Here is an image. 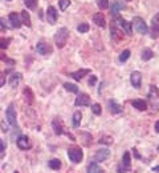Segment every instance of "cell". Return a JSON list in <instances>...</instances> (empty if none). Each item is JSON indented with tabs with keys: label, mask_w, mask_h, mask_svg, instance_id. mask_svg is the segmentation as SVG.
Wrapping results in <instances>:
<instances>
[{
	"label": "cell",
	"mask_w": 159,
	"mask_h": 173,
	"mask_svg": "<svg viewBox=\"0 0 159 173\" xmlns=\"http://www.w3.org/2000/svg\"><path fill=\"white\" fill-rule=\"evenodd\" d=\"M68 39H69V30L65 28V27H62V28H60L57 32L54 33V43L59 48L65 47Z\"/></svg>",
	"instance_id": "6da1fadb"
},
{
	"label": "cell",
	"mask_w": 159,
	"mask_h": 173,
	"mask_svg": "<svg viewBox=\"0 0 159 173\" xmlns=\"http://www.w3.org/2000/svg\"><path fill=\"white\" fill-rule=\"evenodd\" d=\"M147 97H149L151 108L154 111H159V91L155 85H150V91H149Z\"/></svg>",
	"instance_id": "7a4b0ae2"
},
{
	"label": "cell",
	"mask_w": 159,
	"mask_h": 173,
	"mask_svg": "<svg viewBox=\"0 0 159 173\" xmlns=\"http://www.w3.org/2000/svg\"><path fill=\"white\" fill-rule=\"evenodd\" d=\"M68 157H69L72 163L78 164V163H81L84 159V152L80 148H69L68 149Z\"/></svg>",
	"instance_id": "3957f363"
},
{
	"label": "cell",
	"mask_w": 159,
	"mask_h": 173,
	"mask_svg": "<svg viewBox=\"0 0 159 173\" xmlns=\"http://www.w3.org/2000/svg\"><path fill=\"white\" fill-rule=\"evenodd\" d=\"M131 168V157H130V152H125L122 157V163L119 164L117 172L118 173H126Z\"/></svg>",
	"instance_id": "277c9868"
},
{
	"label": "cell",
	"mask_w": 159,
	"mask_h": 173,
	"mask_svg": "<svg viewBox=\"0 0 159 173\" xmlns=\"http://www.w3.org/2000/svg\"><path fill=\"white\" fill-rule=\"evenodd\" d=\"M131 25H134L135 31H137L138 33H141V35H145V33H147V31H149V28H147V24L146 21L139 18V16H137V18H134L133 21H131Z\"/></svg>",
	"instance_id": "5b68a950"
},
{
	"label": "cell",
	"mask_w": 159,
	"mask_h": 173,
	"mask_svg": "<svg viewBox=\"0 0 159 173\" xmlns=\"http://www.w3.org/2000/svg\"><path fill=\"white\" fill-rule=\"evenodd\" d=\"M5 117H7L8 124L18 128V116H16V111H15L13 104H9V107L7 108V112H5Z\"/></svg>",
	"instance_id": "8992f818"
},
{
	"label": "cell",
	"mask_w": 159,
	"mask_h": 173,
	"mask_svg": "<svg viewBox=\"0 0 159 173\" xmlns=\"http://www.w3.org/2000/svg\"><path fill=\"white\" fill-rule=\"evenodd\" d=\"M114 23L119 27V28H122L125 32L127 33V35H131V23H129L127 20H125L123 18H121V16H115V21Z\"/></svg>",
	"instance_id": "52a82bcc"
},
{
	"label": "cell",
	"mask_w": 159,
	"mask_h": 173,
	"mask_svg": "<svg viewBox=\"0 0 159 173\" xmlns=\"http://www.w3.org/2000/svg\"><path fill=\"white\" fill-rule=\"evenodd\" d=\"M76 107H89L90 105V96L86 93H80L74 100Z\"/></svg>",
	"instance_id": "ba28073f"
},
{
	"label": "cell",
	"mask_w": 159,
	"mask_h": 173,
	"mask_svg": "<svg viewBox=\"0 0 159 173\" xmlns=\"http://www.w3.org/2000/svg\"><path fill=\"white\" fill-rule=\"evenodd\" d=\"M110 156V150L106 149V148H102V149H98L97 152L94 154V161L95 163H101V161H105L109 159Z\"/></svg>",
	"instance_id": "9c48e42d"
},
{
	"label": "cell",
	"mask_w": 159,
	"mask_h": 173,
	"mask_svg": "<svg viewBox=\"0 0 159 173\" xmlns=\"http://www.w3.org/2000/svg\"><path fill=\"white\" fill-rule=\"evenodd\" d=\"M16 144H18V147L23 150H27V149L32 148V143L29 140V137H27V136H20L18 140H16Z\"/></svg>",
	"instance_id": "30bf717a"
},
{
	"label": "cell",
	"mask_w": 159,
	"mask_h": 173,
	"mask_svg": "<svg viewBox=\"0 0 159 173\" xmlns=\"http://www.w3.org/2000/svg\"><path fill=\"white\" fill-rule=\"evenodd\" d=\"M159 35V14L151 19V37L156 39Z\"/></svg>",
	"instance_id": "8fae6325"
},
{
	"label": "cell",
	"mask_w": 159,
	"mask_h": 173,
	"mask_svg": "<svg viewBox=\"0 0 159 173\" xmlns=\"http://www.w3.org/2000/svg\"><path fill=\"white\" fill-rule=\"evenodd\" d=\"M130 83L134 88H139L141 87V83H142V73L139 71H134L131 75H130Z\"/></svg>",
	"instance_id": "7c38bea8"
},
{
	"label": "cell",
	"mask_w": 159,
	"mask_h": 173,
	"mask_svg": "<svg viewBox=\"0 0 159 173\" xmlns=\"http://www.w3.org/2000/svg\"><path fill=\"white\" fill-rule=\"evenodd\" d=\"M57 9H56L53 5H49L48 9H47V19H48V23L50 24H54L56 21H57Z\"/></svg>",
	"instance_id": "4fadbf2b"
},
{
	"label": "cell",
	"mask_w": 159,
	"mask_h": 173,
	"mask_svg": "<svg viewBox=\"0 0 159 173\" xmlns=\"http://www.w3.org/2000/svg\"><path fill=\"white\" fill-rule=\"evenodd\" d=\"M52 128H53V132L56 135H64L65 131H64V125H62V121L60 119H53L52 121Z\"/></svg>",
	"instance_id": "5bb4252c"
},
{
	"label": "cell",
	"mask_w": 159,
	"mask_h": 173,
	"mask_svg": "<svg viewBox=\"0 0 159 173\" xmlns=\"http://www.w3.org/2000/svg\"><path fill=\"white\" fill-rule=\"evenodd\" d=\"M36 51L40 55H48V53L52 52V48H50L47 43L40 41V43H37V46H36Z\"/></svg>",
	"instance_id": "9a60e30c"
},
{
	"label": "cell",
	"mask_w": 159,
	"mask_h": 173,
	"mask_svg": "<svg viewBox=\"0 0 159 173\" xmlns=\"http://www.w3.org/2000/svg\"><path fill=\"white\" fill-rule=\"evenodd\" d=\"M89 73H90V69H80V71H76V72H72V73H69V76L72 77L73 80L80 81L81 79H84V76H88Z\"/></svg>",
	"instance_id": "2e32d148"
},
{
	"label": "cell",
	"mask_w": 159,
	"mask_h": 173,
	"mask_svg": "<svg viewBox=\"0 0 159 173\" xmlns=\"http://www.w3.org/2000/svg\"><path fill=\"white\" fill-rule=\"evenodd\" d=\"M107 107H109L110 112L114 113V115L122 112V105H119L115 100H109V101H107Z\"/></svg>",
	"instance_id": "e0dca14e"
},
{
	"label": "cell",
	"mask_w": 159,
	"mask_h": 173,
	"mask_svg": "<svg viewBox=\"0 0 159 173\" xmlns=\"http://www.w3.org/2000/svg\"><path fill=\"white\" fill-rule=\"evenodd\" d=\"M125 8H126V5H125L123 3H121L119 0H115V2L111 3V12L110 14H111V16H117L119 11H122Z\"/></svg>",
	"instance_id": "ac0fdd59"
},
{
	"label": "cell",
	"mask_w": 159,
	"mask_h": 173,
	"mask_svg": "<svg viewBox=\"0 0 159 173\" xmlns=\"http://www.w3.org/2000/svg\"><path fill=\"white\" fill-rule=\"evenodd\" d=\"M9 23H11V27H13V28H20V27H21L20 18H19V15L16 12L9 14Z\"/></svg>",
	"instance_id": "d6986e66"
},
{
	"label": "cell",
	"mask_w": 159,
	"mask_h": 173,
	"mask_svg": "<svg viewBox=\"0 0 159 173\" xmlns=\"http://www.w3.org/2000/svg\"><path fill=\"white\" fill-rule=\"evenodd\" d=\"M93 21L95 23V25L101 27V28H104V27L106 25V20H105V16H104V14H101V12L95 14V15L93 16Z\"/></svg>",
	"instance_id": "ffe728a7"
},
{
	"label": "cell",
	"mask_w": 159,
	"mask_h": 173,
	"mask_svg": "<svg viewBox=\"0 0 159 173\" xmlns=\"http://www.w3.org/2000/svg\"><path fill=\"white\" fill-rule=\"evenodd\" d=\"M131 105L134 108H137L138 111H146L147 109V103L145 101V100L142 99H135L131 101Z\"/></svg>",
	"instance_id": "44dd1931"
},
{
	"label": "cell",
	"mask_w": 159,
	"mask_h": 173,
	"mask_svg": "<svg viewBox=\"0 0 159 173\" xmlns=\"http://www.w3.org/2000/svg\"><path fill=\"white\" fill-rule=\"evenodd\" d=\"M88 173H105V170L102 169L95 161H93V163H90L88 166Z\"/></svg>",
	"instance_id": "7402d4cb"
},
{
	"label": "cell",
	"mask_w": 159,
	"mask_h": 173,
	"mask_svg": "<svg viewBox=\"0 0 159 173\" xmlns=\"http://www.w3.org/2000/svg\"><path fill=\"white\" fill-rule=\"evenodd\" d=\"M23 93H24V96H25V101H27L28 104H32L33 100H35V95H33L32 89H31L29 87H27V88H24Z\"/></svg>",
	"instance_id": "603a6c76"
},
{
	"label": "cell",
	"mask_w": 159,
	"mask_h": 173,
	"mask_svg": "<svg viewBox=\"0 0 159 173\" xmlns=\"http://www.w3.org/2000/svg\"><path fill=\"white\" fill-rule=\"evenodd\" d=\"M81 119H82V113L80 112V111H76V112L73 113V127L78 128L80 124H81Z\"/></svg>",
	"instance_id": "cb8c5ba5"
},
{
	"label": "cell",
	"mask_w": 159,
	"mask_h": 173,
	"mask_svg": "<svg viewBox=\"0 0 159 173\" xmlns=\"http://www.w3.org/2000/svg\"><path fill=\"white\" fill-rule=\"evenodd\" d=\"M21 19H23V21H21L23 24H25L27 27H31V25H32V23H31V16H29V14H28L27 11H21Z\"/></svg>",
	"instance_id": "d4e9b609"
},
{
	"label": "cell",
	"mask_w": 159,
	"mask_h": 173,
	"mask_svg": "<svg viewBox=\"0 0 159 173\" xmlns=\"http://www.w3.org/2000/svg\"><path fill=\"white\" fill-rule=\"evenodd\" d=\"M48 165H49V168H50V169H53V170H59V169L61 168V161H60L59 159H53V160H50V161H49Z\"/></svg>",
	"instance_id": "484cf974"
},
{
	"label": "cell",
	"mask_w": 159,
	"mask_h": 173,
	"mask_svg": "<svg viewBox=\"0 0 159 173\" xmlns=\"http://www.w3.org/2000/svg\"><path fill=\"white\" fill-rule=\"evenodd\" d=\"M64 88L66 89V91L72 92V93H78V87L76 84H72V83H65Z\"/></svg>",
	"instance_id": "4316f807"
},
{
	"label": "cell",
	"mask_w": 159,
	"mask_h": 173,
	"mask_svg": "<svg viewBox=\"0 0 159 173\" xmlns=\"http://www.w3.org/2000/svg\"><path fill=\"white\" fill-rule=\"evenodd\" d=\"M110 33H111V37L113 39H119V31H118V28H117V24L113 21V24H111V27H110Z\"/></svg>",
	"instance_id": "83f0119b"
},
{
	"label": "cell",
	"mask_w": 159,
	"mask_h": 173,
	"mask_svg": "<svg viewBox=\"0 0 159 173\" xmlns=\"http://www.w3.org/2000/svg\"><path fill=\"white\" fill-rule=\"evenodd\" d=\"M152 56H154V53H152V51H151V49H149V48L143 49V52H142V59H143L145 61L150 60Z\"/></svg>",
	"instance_id": "f1b7e54d"
},
{
	"label": "cell",
	"mask_w": 159,
	"mask_h": 173,
	"mask_svg": "<svg viewBox=\"0 0 159 173\" xmlns=\"http://www.w3.org/2000/svg\"><path fill=\"white\" fill-rule=\"evenodd\" d=\"M21 80V73H13L12 77H11V80H9V84L11 85H15V84H18V83Z\"/></svg>",
	"instance_id": "f546056e"
},
{
	"label": "cell",
	"mask_w": 159,
	"mask_h": 173,
	"mask_svg": "<svg viewBox=\"0 0 159 173\" xmlns=\"http://www.w3.org/2000/svg\"><path fill=\"white\" fill-rule=\"evenodd\" d=\"M9 43H11V39L2 37V39H0V48H2V49H7L9 47Z\"/></svg>",
	"instance_id": "4dcf8cb0"
},
{
	"label": "cell",
	"mask_w": 159,
	"mask_h": 173,
	"mask_svg": "<svg viewBox=\"0 0 159 173\" xmlns=\"http://www.w3.org/2000/svg\"><path fill=\"white\" fill-rule=\"evenodd\" d=\"M98 143H100V144L110 145V144H113V137H111V136H102V137H100Z\"/></svg>",
	"instance_id": "1f68e13d"
},
{
	"label": "cell",
	"mask_w": 159,
	"mask_h": 173,
	"mask_svg": "<svg viewBox=\"0 0 159 173\" xmlns=\"http://www.w3.org/2000/svg\"><path fill=\"white\" fill-rule=\"evenodd\" d=\"M77 31L80 33H86L89 31V24L88 23H81L78 27H77Z\"/></svg>",
	"instance_id": "d6a6232c"
},
{
	"label": "cell",
	"mask_w": 159,
	"mask_h": 173,
	"mask_svg": "<svg viewBox=\"0 0 159 173\" xmlns=\"http://www.w3.org/2000/svg\"><path fill=\"white\" fill-rule=\"evenodd\" d=\"M129 57H130V51L129 49H125V51H122L121 55H119V61L123 63V61H126Z\"/></svg>",
	"instance_id": "836d02e7"
},
{
	"label": "cell",
	"mask_w": 159,
	"mask_h": 173,
	"mask_svg": "<svg viewBox=\"0 0 159 173\" xmlns=\"http://www.w3.org/2000/svg\"><path fill=\"white\" fill-rule=\"evenodd\" d=\"M24 4H25V7L27 8H36V5H37V0H24Z\"/></svg>",
	"instance_id": "e575fe53"
},
{
	"label": "cell",
	"mask_w": 159,
	"mask_h": 173,
	"mask_svg": "<svg viewBox=\"0 0 159 173\" xmlns=\"http://www.w3.org/2000/svg\"><path fill=\"white\" fill-rule=\"evenodd\" d=\"M97 5L100 9H106L109 7V0H97Z\"/></svg>",
	"instance_id": "d590c367"
},
{
	"label": "cell",
	"mask_w": 159,
	"mask_h": 173,
	"mask_svg": "<svg viewBox=\"0 0 159 173\" xmlns=\"http://www.w3.org/2000/svg\"><path fill=\"white\" fill-rule=\"evenodd\" d=\"M92 111H93V113L94 115H101V112H102V109H101V105L98 104V103H94L93 105H92Z\"/></svg>",
	"instance_id": "8d00e7d4"
},
{
	"label": "cell",
	"mask_w": 159,
	"mask_h": 173,
	"mask_svg": "<svg viewBox=\"0 0 159 173\" xmlns=\"http://www.w3.org/2000/svg\"><path fill=\"white\" fill-rule=\"evenodd\" d=\"M59 4H60V8H61V11H65L68 7H69L70 2H69V0H59Z\"/></svg>",
	"instance_id": "74e56055"
},
{
	"label": "cell",
	"mask_w": 159,
	"mask_h": 173,
	"mask_svg": "<svg viewBox=\"0 0 159 173\" xmlns=\"http://www.w3.org/2000/svg\"><path fill=\"white\" fill-rule=\"evenodd\" d=\"M82 136L85 137L84 144L86 145V147H89V145L92 144V135H89V133H82Z\"/></svg>",
	"instance_id": "f35d334b"
},
{
	"label": "cell",
	"mask_w": 159,
	"mask_h": 173,
	"mask_svg": "<svg viewBox=\"0 0 159 173\" xmlns=\"http://www.w3.org/2000/svg\"><path fill=\"white\" fill-rule=\"evenodd\" d=\"M5 148H7V144H5V141L3 140V138H0V153L4 152Z\"/></svg>",
	"instance_id": "ab89813d"
},
{
	"label": "cell",
	"mask_w": 159,
	"mask_h": 173,
	"mask_svg": "<svg viewBox=\"0 0 159 173\" xmlns=\"http://www.w3.org/2000/svg\"><path fill=\"white\" fill-rule=\"evenodd\" d=\"M5 84V75L4 72H0V88Z\"/></svg>",
	"instance_id": "60d3db41"
},
{
	"label": "cell",
	"mask_w": 159,
	"mask_h": 173,
	"mask_svg": "<svg viewBox=\"0 0 159 173\" xmlns=\"http://www.w3.org/2000/svg\"><path fill=\"white\" fill-rule=\"evenodd\" d=\"M95 83H97V77L95 76H90V79H89V85L92 87V85H94Z\"/></svg>",
	"instance_id": "b9f144b4"
},
{
	"label": "cell",
	"mask_w": 159,
	"mask_h": 173,
	"mask_svg": "<svg viewBox=\"0 0 159 173\" xmlns=\"http://www.w3.org/2000/svg\"><path fill=\"white\" fill-rule=\"evenodd\" d=\"M0 30H2V31H4V30H7V24H5V21H4V19H2V18H0Z\"/></svg>",
	"instance_id": "7bdbcfd3"
},
{
	"label": "cell",
	"mask_w": 159,
	"mask_h": 173,
	"mask_svg": "<svg viewBox=\"0 0 159 173\" xmlns=\"http://www.w3.org/2000/svg\"><path fill=\"white\" fill-rule=\"evenodd\" d=\"M2 131H3L4 133L9 131V129H8V125H7V124H5V121H3V122H2Z\"/></svg>",
	"instance_id": "ee69618b"
},
{
	"label": "cell",
	"mask_w": 159,
	"mask_h": 173,
	"mask_svg": "<svg viewBox=\"0 0 159 173\" xmlns=\"http://www.w3.org/2000/svg\"><path fill=\"white\" fill-rule=\"evenodd\" d=\"M133 153H134V156H135V157H137V159H142V157H141V154L138 153V150L135 149V148H133Z\"/></svg>",
	"instance_id": "f6af8a7d"
},
{
	"label": "cell",
	"mask_w": 159,
	"mask_h": 173,
	"mask_svg": "<svg viewBox=\"0 0 159 173\" xmlns=\"http://www.w3.org/2000/svg\"><path fill=\"white\" fill-rule=\"evenodd\" d=\"M155 131H156V132L159 133V120H158V121L155 122Z\"/></svg>",
	"instance_id": "bcb514c9"
},
{
	"label": "cell",
	"mask_w": 159,
	"mask_h": 173,
	"mask_svg": "<svg viewBox=\"0 0 159 173\" xmlns=\"http://www.w3.org/2000/svg\"><path fill=\"white\" fill-rule=\"evenodd\" d=\"M0 60H5V61H7V56L3 55V53H0Z\"/></svg>",
	"instance_id": "7dc6e473"
},
{
	"label": "cell",
	"mask_w": 159,
	"mask_h": 173,
	"mask_svg": "<svg viewBox=\"0 0 159 173\" xmlns=\"http://www.w3.org/2000/svg\"><path fill=\"white\" fill-rule=\"evenodd\" d=\"M152 170H154V172H159V165L154 166V168H152Z\"/></svg>",
	"instance_id": "c3c4849f"
},
{
	"label": "cell",
	"mask_w": 159,
	"mask_h": 173,
	"mask_svg": "<svg viewBox=\"0 0 159 173\" xmlns=\"http://www.w3.org/2000/svg\"><path fill=\"white\" fill-rule=\"evenodd\" d=\"M13 173H19V172H18V170H16V172H13Z\"/></svg>",
	"instance_id": "681fc988"
},
{
	"label": "cell",
	"mask_w": 159,
	"mask_h": 173,
	"mask_svg": "<svg viewBox=\"0 0 159 173\" xmlns=\"http://www.w3.org/2000/svg\"><path fill=\"white\" fill-rule=\"evenodd\" d=\"M158 152H159V147H158Z\"/></svg>",
	"instance_id": "f907efd6"
},
{
	"label": "cell",
	"mask_w": 159,
	"mask_h": 173,
	"mask_svg": "<svg viewBox=\"0 0 159 173\" xmlns=\"http://www.w3.org/2000/svg\"><path fill=\"white\" fill-rule=\"evenodd\" d=\"M127 2H130V0H127Z\"/></svg>",
	"instance_id": "816d5d0a"
},
{
	"label": "cell",
	"mask_w": 159,
	"mask_h": 173,
	"mask_svg": "<svg viewBox=\"0 0 159 173\" xmlns=\"http://www.w3.org/2000/svg\"><path fill=\"white\" fill-rule=\"evenodd\" d=\"M8 2H9V0H8Z\"/></svg>",
	"instance_id": "f5cc1de1"
}]
</instances>
